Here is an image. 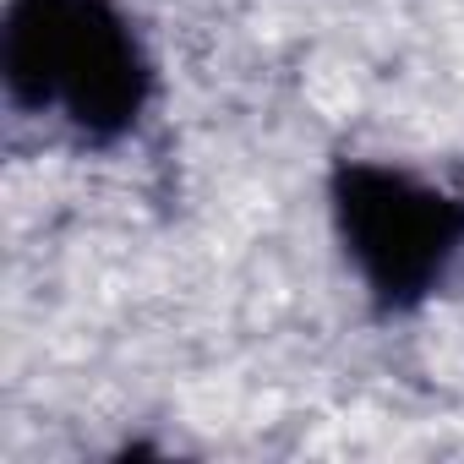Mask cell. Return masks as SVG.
<instances>
[{"label":"cell","mask_w":464,"mask_h":464,"mask_svg":"<svg viewBox=\"0 0 464 464\" xmlns=\"http://www.w3.org/2000/svg\"><path fill=\"white\" fill-rule=\"evenodd\" d=\"M0 77L17 110H55L88 142H121L153 99L148 50L115 0H12Z\"/></svg>","instance_id":"cell-1"},{"label":"cell","mask_w":464,"mask_h":464,"mask_svg":"<svg viewBox=\"0 0 464 464\" xmlns=\"http://www.w3.org/2000/svg\"><path fill=\"white\" fill-rule=\"evenodd\" d=\"M334 229L377 312H415L464 257V197L410 169L339 159L328 175Z\"/></svg>","instance_id":"cell-2"}]
</instances>
